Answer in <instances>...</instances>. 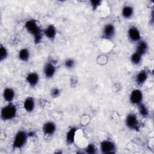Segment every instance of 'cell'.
<instances>
[{
  "label": "cell",
  "instance_id": "obj_10",
  "mask_svg": "<svg viewBox=\"0 0 154 154\" xmlns=\"http://www.w3.org/2000/svg\"><path fill=\"white\" fill-rule=\"evenodd\" d=\"M56 71L57 67L52 62L49 61L45 64L43 67V73L46 78L50 79L54 77Z\"/></svg>",
  "mask_w": 154,
  "mask_h": 154
},
{
  "label": "cell",
  "instance_id": "obj_23",
  "mask_svg": "<svg viewBox=\"0 0 154 154\" xmlns=\"http://www.w3.org/2000/svg\"><path fill=\"white\" fill-rule=\"evenodd\" d=\"M75 64V61L73 58H67L64 62V66L67 69H72L74 68Z\"/></svg>",
  "mask_w": 154,
  "mask_h": 154
},
{
  "label": "cell",
  "instance_id": "obj_19",
  "mask_svg": "<svg viewBox=\"0 0 154 154\" xmlns=\"http://www.w3.org/2000/svg\"><path fill=\"white\" fill-rule=\"evenodd\" d=\"M18 58L23 62H27L30 58V51L28 48H22L18 52Z\"/></svg>",
  "mask_w": 154,
  "mask_h": 154
},
{
  "label": "cell",
  "instance_id": "obj_21",
  "mask_svg": "<svg viewBox=\"0 0 154 154\" xmlns=\"http://www.w3.org/2000/svg\"><path fill=\"white\" fill-rule=\"evenodd\" d=\"M139 113L143 117H147L149 115V110L147 107L142 102L138 105Z\"/></svg>",
  "mask_w": 154,
  "mask_h": 154
},
{
  "label": "cell",
  "instance_id": "obj_25",
  "mask_svg": "<svg viewBox=\"0 0 154 154\" xmlns=\"http://www.w3.org/2000/svg\"><path fill=\"white\" fill-rule=\"evenodd\" d=\"M90 4L93 10H96L101 5L102 1L100 0H91Z\"/></svg>",
  "mask_w": 154,
  "mask_h": 154
},
{
  "label": "cell",
  "instance_id": "obj_4",
  "mask_svg": "<svg viewBox=\"0 0 154 154\" xmlns=\"http://www.w3.org/2000/svg\"><path fill=\"white\" fill-rule=\"evenodd\" d=\"M125 125L128 128L132 131L140 130V125L137 115L134 113H129L125 119Z\"/></svg>",
  "mask_w": 154,
  "mask_h": 154
},
{
  "label": "cell",
  "instance_id": "obj_24",
  "mask_svg": "<svg viewBox=\"0 0 154 154\" xmlns=\"http://www.w3.org/2000/svg\"><path fill=\"white\" fill-rule=\"evenodd\" d=\"M85 152L88 154H94L97 152V148L93 144H89L85 149Z\"/></svg>",
  "mask_w": 154,
  "mask_h": 154
},
{
  "label": "cell",
  "instance_id": "obj_22",
  "mask_svg": "<svg viewBox=\"0 0 154 154\" xmlns=\"http://www.w3.org/2000/svg\"><path fill=\"white\" fill-rule=\"evenodd\" d=\"M8 55V52L7 49L3 46L2 44L0 46V60L1 61H3L5 60Z\"/></svg>",
  "mask_w": 154,
  "mask_h": 154
},
{
  "label": "cell",
  "instance_id": "obj_9",
  "mask_svg": "<svg viewBox=\"0 0 154 154\" xmlns=\"http://www.w3.org/2000/svg\"><path fill=\"white\" fill-rule=\"evenodd\" d=\"M57 130L56 124L52 121H48L45 122L42 127L43 134L46 137L53 135Z\"/></svg>",
  "mask_w": 154,
  "mask_h": 154
},
{
  "label": "cell",
  "instance_id": "obj_14",
  "mask_svg": "<svg viewBox=\"0 0 154 154\" xmlns=\"http://www.w3.org/2000/svg\"><path fill=\"white\" fill-rule=\"evenodd\" d=\"M15 96L16 93L13 88L11 87H7L4 88L2 93V96L5 101L8 103L13 102V100L15 98Z\"/></svg>",
  "mask_w": 154,
  "mask_h": 154
},
{
  "label": "cell",
  "instance_id": "obj_2",
  "mask_svg": "<svg viewBox=\"0 0 154 154\" xmlns=\"http://www.w3.org/2000/svg\"><path fill=\"white\" fill-rule=\"evenodd\" d=\"M17 109L16 105L13 102L8 103L3 106L1 110V119L3 121H10L17 116Z\"/></svg>",
  "mask_w": 154,
  "mask_h": 154
},
{
  "label": "cell",
  "instance_id": "obj_17",
  "mask_svg": "<svg viewBox=\"0 0 154 154\" xmlns=\"http://www.w3.org/2000/svg\"><path fill=\"white\" fill-rule=\"evenodd\" d=\"M134 13V9L133 7L129 5H124L122 9V16L124 19H131Z\"/></svg>",
  "mask_w": 154,
  "mask_h": 154
},
{
  "label": "cell",
  "instance_id": "obj_8",
  "mask_svg": "<svg viewBox=\"0 0 154 154\" xmlns=\"http://www.w3.org/2000/svg\"><path fill=\"white\" fill-rule=\"evenodd\" d=\"M128 37L132 43H138L141 40V34L139 29L135 26H131L128 30Z\"/></svg>",
  "mask_w": 154,
  "mask_h": 154
},
{
  "label": "cell",
  "instance_id": "obj_20",
  "mask_svg": "<svg viewBox=\"0 0 154 154\" xmlns=\"http://www.w3.org/2000/svg\"><path fill=\"white\" fill-rule=\"evenodd\" d=\"M142 57H143L142 55H141L140 54L137 53V52H135L131 55L130 57V61L131 63L133 64L134 65L138 66L141 63Z\"/></svg>",
  "mask_w": 154,
  "mask_h": 154
},
{
  "label": "cell",
  "instance_id": "obj_12",
  "mask_svg": "<svg viewBox=\"0 0 154 154\" xmlns=\"http://www.w3.org/2000/svg\"><path fill=\"white\" fill-rule=\"evenodd\" d=\"M39 75L37 73L32 72L28 73L26 76V81L32 87H35L39 82Z\"/></svg>",
  "mask_w": 154,
  "mask_h": 154
},
{
  "label": "cell",
  "instance_id": "obj_11",
  "mask_svg": "<svg viewBox=\"0 0 154 154\" xmlns=\"http://www.w3.org/2000/svg\"><path fill=\"white\" fill-rule=\"evenodd\" d=\"M43 35L49 40H53L57 35V29L53 24L48 25L43 31Z\"/></svg>",
  "mask_w": 154,
  "mask_h": 154
},
{
  "label": "cell",
  "instance_id": "obj_16",
  "mask_svg": "<svg viewBox=\"0 0 154 154\" xmlns=\"http://www.w3.org/2000/svg\"><path fill=\"white\" fill-rule=\"evenodd\" d=\"M148 48H149V46H148L147 43L144 40H141L137 44L135 52L140 54L141 55L143 56L147 53L148 51Z\"/></svg>",
  "mask_w": 154,
  "mask_h": 154
},
{
  "label": "cell",
  "instance_id": "obj_13",
  "mask_svg": "<svg viewBox=\"0 0 154 154\" xmlns=\"http://www.w3.org/2000/svg\"><path fill=\"white\" fill-rule=\"evenodd\" d=\"M148 78V72L145 69H143L138 72L135 78L136 84L138 86L143 85Z\"/></svg>",
  "mask_w": 154,
  "mask_h": 154
},
{
  "label": "cell",
  "instance_id": "obj_18",
  "mask_svg": "<svg viewBox=\"0 0 154 154\" xmlns=\"http://www.w3.org/2000/svg\"><path fill=\"white\" fill-rule=\"evenodd\" d=\"M76 132H77V129L76 128H72L69 130L66 136V141L67 144L71 145L73 144V143L75 142Z\"/></svg>",
  "mask_w": 154,
  "mask_h": 154
},
{
  "label": "cell",
  "instance_id": "obj_15",
  "mask_svg": "<svg viewBox=\"0 0 154 154\" xmlns=\"http://www.w3.org/2000/svg\"><path fill=\"white\" fill-rule=\"evenodd\" d=\"M23 106L27 112H32L34 110L35 106V99L31 96L27 97L23 102Z\"/></svg>",
  "mask_w": 154,
  "mask_h": 154
},
{
  "label": "cell",
  "instance_id": "obj_7",
  "mask_svg": "<svg viewBox=\"0 0 154 154\" xmlns=\"http://www.w3.org/2000/svg\"><path fill=\"white\" fill-rule=\"evenodd\" d=\"M143 94L142 91L139 89L133 90L129 95V101L134 105H138L143 102Z\"/></svg>",
  "mask_w": 154,
  "mask_h": 154
},
{
  "label": "cell",
  "instance_id": "obj_1",
  "mask_svg": "<svg viewBox=\"0 0 154 154\" xmlns=\"http://www.w3.org/2000/svg\"><path fill=\"white\" fill-rule=\"evenodd\" d=\"M25 28L27 32L32 36L34 43L35 45L40 43L42 40L43 32L37 22L34 19L28 20L25 23Z\"/></svg>",
  "mask_w": 154,
  "mask_h": 154
},
{
  "label": "cell",
  "instance_id": "obj_5",
  "mask_svg": "<svg viewBox=\"0 0 154 154\" xmlns=\"http://www.w3.org/2000/svg\"><path fill=\"white\" fill-rule=\"evenodd\" d=\"M116 145L111 140H104L100 143V152L103 154H111L116 152Z\"/></svg>",
  "mask_w": 154,
  "mask_h": 154
},
{
  "label": "cell",
  "instance_id": "obj_6",
  "mask_svg": "<svg viewBox=\"0 0 154 154\" xmlns=\"http://www.w3.org/2000/svg\"><path fill=\"white\" fill-rule=\"evenodd\" d=\"M116 34V28L113 24L107 23L106 24L102 30V38L105 40H111L114 38Z\"/></svg>",
  "mask_w": 154,
  "mask_h": 154
},
{
  "label": "cell",
  "instance_id": "obj_26",
  "mask_svg": "<svg viewBox=\"0 0 154 154\" xmlns=\"http://www.w3.org/2000/svg\"><path fill=\"white\" fill-rule=\"evenodd\" d=\"M61 91L57 87H54L51 90V95L54 98H57L60 95Z\"/></svg>",
  "mask_w": 154,
  "mask_h": 154
},
{
  "label": "cell",
  "instance_id": "obj_3",
  "mask_svg": "<svg viewBox=\"0 0 154 154\" xmlns=\"http://www.w3.org/2000/svg\"><path fill=\"white\" fill-rule=\"evenodd\" d=\"M29 134L23 130H20L16 134L12 143V147L14 150L20 149L23 147L28 141Z\"/></svg>",
  "mask_w": 154,
  "mask_h": 154
}]
</instances>
